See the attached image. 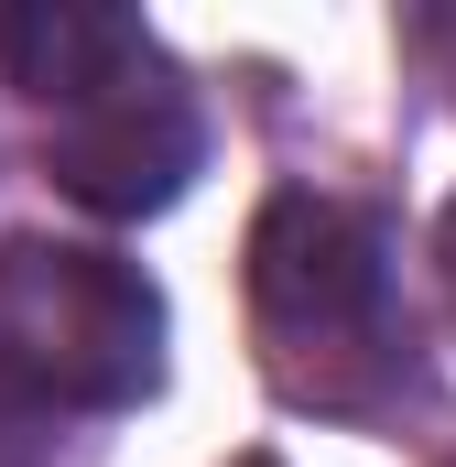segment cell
<instances>
[{
	"label": "cell",
	"instance_id": "obj_1",
	"mask_svg": "<svg viewBox=\"0 0 456 467\" xmlns=\"http://www.w3.org/2000/svg\"><path fill=\"white\" fill-rule=\"evenodd\" d=\"M0 358L55 413H119L163 380V294L77 239H11L0 250Z\"/></svg>",
	"mask_w": 456,
	"mask_h": 467
},
{
	"label": "cell",
	"instance_id": "obj_2",
	"mask_svg": "<svg viewBox=\"0 0 456 467\" xmlns=\"http://www.w3.org/2000/svg\"><path fill=\"white\" fill-rule=\"evenodd\" d=\"M250 305H261V327L283 337L294 369L380 348L391 337V250H380V229L358 207L283 185L261 207V229H250Z\"/></svg>",
	"mask_w": 456,
	"mask_h": 467
},
{
	"label": "cell",
	"instance_id": "obj_5",
	"mask_svg": "<svg viewBox=\"0 0 456 467\" xmlns=\"http://www.w3.org/2000/svg\"><path fill=\"white\" fill-rule=\"evenodd\" d=\"M0 467H44V402L11 380V358H0Z\"/></svg>",
	"mask_w": 456,
	"mask_h": 467
},
{
	"label": "cell",
	"instance_id": "obj_6",
	"mask_svg": "<svg viewBox=\"0 0 456 467\" xmlns=\"http://www.w3.org/2000/svg\"><path fill=\"white\" fill-rule=\"evenodd\" d=\"M435 261H446V305H456V196H446V229H435Z\"/></svg>",
	"mask_w": 456,
	"mask_h": 467
},
{
	"label": "cell",
	"instance_id": "obj_3",
	"mask_svg": "<svg viewBox=\"0 0 456 467\" xmlns=\"http://www.w3.org/2000/svg\"><path fill=\"white\" fill-rule=\"evenodd\" d=\"M196 152H207V130L185 109V88L163 77V55H141L130 77H109V88H88V99H66L44 119V174L77 207H98V218L174 207L185 174H196Z\"/></svg>",
	"mask_w": 456,
	"mask_h": 467
},
{
	"label": "cell",
	"instance_id": "obj_4",
	"mask_svg": "<svg viewBox=\"0 0 456 467\" xmlns=\"http://www.w3.org/2000/svg\"><path fill=\"white\" fill-rule=\"evenodd\" d=\"M141 55H152V33L130 11H109V0H0V77L22 99H44V109L130 77Z\"/></svg>",
	"mask_w": 456,
	"mask_h": 467
}]
</instances>
